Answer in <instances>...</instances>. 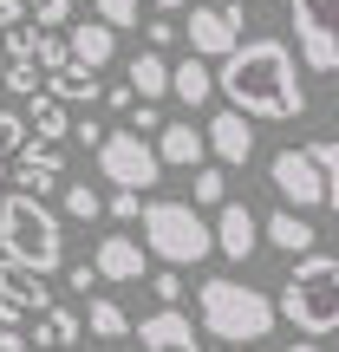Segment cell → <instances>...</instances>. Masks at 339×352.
Listing matches in <instances>:
<instances>
[{
    "label": "cell",
    "mask_w": 339,
    "mask_h": 352,
    "mask_svg": "<svg viewBox=\"0 0 339 352\" xmlns=\"http://www.w3.org/2000/svg\"><path fill=\"white\" fill-rule=\"evenodd\" d=\"M215 85H222L228 111H241L248 124H287V118L307 111L300 65H294L287 39H248L235 59H222Z\"/></svg>",
    "instance_id": "1"
},
{
    "label": "cell",
    "mask_w": 339,
    "mask_h": 352,
    "mask_svg": "<svg viewBox=\"0 0 339 352\" xmlns=\"http://www.w3.org/2000/svg\"><path fill=\"white\" fill-rule=\"evenodd\" d=\"M196 314H202V333L222 340L228 352L261 346L267 333L281 327V300H267L261 287H248V280H235V274L196 280Z\"/></svg>",
    "instance_id": "2"
},
{
    "label": "cell",
    "mask_w": 339,
    "mask_h": 352,
    "mask_svg": "<svg viewBox=\"0 0 339 352\" xmlns=\"http://www.w3.org/2000/svg\"><path fill=\"white\" fill-rule=\"evenodd\" d=\"M0 261H20V267H33V274H46V280L65 267L59 215L39 196H26V189H7V196H0Z\"/></svg>",
    "instance_id": "3"
},
{
    "label": "cell",
    "mask_w": 339,
    "mask_h": 352,
    "mask_svg": "<svg viewBox=\"0 0 339 352\" xmlns=\"http://www.w3.org/2000/svg\"><path fill=\"white\" fill-rule=\"evenodd\" d=\"M281 320H294L314 346L339 333V254H300L294 261L287 287H281Z\"/></svg>",
    "instance_id": "4"
},
{
    "label": "cell",
    "mask_w": 339,
    "mask_h": 352,
    "mask_svg": "<svg viewBox=\"0 0 339 352\" xmlns=\"http://www.w3.org/2000/svg\"><path fill=\"white\" fill-rule=\"evenodd\" d=\"M144 248H151V261L183 274L189 261L215 254V228L196 215V202H144Z\"/></svg>",
    "instance_id": "5"
},
{
    "label": "cell",
    "mask_w": 339,
    "mask_h": 352,
    "mask_svg": "<svg viewBox=\"0 0 339 352\" xmlns=\"http://www.w3.org/2000/svg\"><path fill=\"white\" fill-rule=\"evenodd\" d=\"M98 176L111 189H131V196H144V189L164 176V157L151 151V144L138 138V131H111L105 138V151H98Z\"/></svg>",
    "instance_id": "6"
},
{
    "label": "cell",
    "mask_w": 339,
    "mask_h": 352,
    "mask_svg": "<svg viewBox=\"0 0 339 352\" xmlns=\"http://www.w3.org/2000/svg\"><path fill=\"white\" fill-rule=\"evenodd\" d=\"M287 13L300 33V59L339 78V0H287Z\"/></svg>",
    "instance_id": "7"
},
{
    "label": "cell",
    "mask_w": 339,
    "mask_h": 352,
    "mask_svg": "<svg viewBox=\"0 0 339 352\" xmlns=\"http://www.w3.org/2000/svg\"><path fill=\"white\" fill-rule=\"evenodd\" d=\"M241 20H248L241 0H228V7H202V0H196L183 39H189L196 59H235V52H241Z\"/></svg>",
    "instance_id": "8"
},
{
    "label": "cell",
    "mask_w": 339,
    "mask_h": 352,
    "mask_svg": "<svg viewBox=\"0 0 339 352\" xmlns=\"http://www.w3.org/2000/svg\"><path fill=\"white\" fill-rule=\"evenodd\" d=\"M267 176H274V189L287 196V209H333L327 170L314 164V151H274L267 157Z\"/></svg>",
    "instance_id": "9"
},
{
    "label": "cell",
    "mask_w": 339,
    "mask_h": 352,
    "mask_svg": "<svg viewBox=\"0 0 339 352\" xmlns=\"http://www.w3.org/2000/svg\"><path fill=\"white\" fill-rule=\"evenodd\" d=\"M52 280L46 274H33V267H20V261H0V327L7 333H20V320L26 314H52Z\"/></svg>",
    "instance_id": "10"
},
{
    "label": "cell",
    "mask_w": 339,
    "mask_h": 352,
    "mask_svg": "<svg viewBox=\"0 0 339 352\" xmlns=\"http://www.w3.org/2000/svg\"><path fill=\"white\" fill-rule=\"evenodd\" d=\"M13 189H26V196L46 202L52 189H65V157L52 151V144H39V138H33V144L20 151V164H13Z\"/></svg>",
    "instance_id": "11"
},
{
    "label": "cell",
    "mask_w": 339,
    "mask_h": 352,
    "mask_svg": "<svg viewBox=\"0 0 339 352\" xmlns=\"http://www.w3.org/2000/svg\"><path fill=\"white\" fill-rule=\"evenodd\" d=\"M138 340H144V352H202L196 320L176 314V307H157V314H144V320H138Z\"/></svg>",
    "instance_id": "12"
},
{
    "label": "cell",
    "mask_w": 339,
    "mask_h": 352,
    "mask_svg": "<svg viewBox=\"0 0 339 352\" xmlns=\"http://www.w3.org/2000/svg\"><path fill=\"white\" fill-rule=\"evenodd\" d=\"M261 222L248 215V202H228V209H215V254L222 261H248L254 248H261Z\"/></svg>",
    "instance_id": "13"
},
{
    "label": "cell",
    "mask_w": 339,
    "mask_h": 352,
    "mask_svg": "<svg viewBox=\"0 0 339 352\" xmlns=\"http://www.w3.org/2000/svg\"><path fill=\"white\" fill-rule=\"evenodd\" d=\"M202 138H209V157H222V164H248L254 157V124L241 111H209V124H202Z\"/></svg>",
    "instance_id": "14"
},
{
    "label": "cell",
    "mask_w": 339,
    "mask_h": 352,
    "mask_svg": "<svg viewBox=\"0 0 339 352\" xmlns=\"http://www.w3.org/2000/svg\"><path fill=\"white\" fill-rule=\"evenodd\" d=\"M144 241H131V235H105L98 241V254H91V267H98V280H144Z\"/></svg>",
    "instance_id": "15"
},
{
    "label": "cell",
    "mask_w": 339,
    "mask_h": 352,
    "mask_svg": "<svg viewBox=\"0 0 339 352\" xmlns=\"http://www.w3.org/2000/svg\"><path fill=\"white\" fill-rule=\"evenodd\" d=\"M65 46H72V65H85V72H105L118 52V33L105 20H78L72 33H65Z\"/></svg>",
    "instance_id": "16"
},
{
    "label": "cell",
    "mask_w": 339,
    "mask_h": 352,
    "mask_svg": "<svg viewBox=\"0 0 339 352\" xmlns=\"http://www.w3.org/2000/svg\"><path fill=\"white\" fill-rule=\"evenodd\" d=\"M261 235L274 241L281 254H294V261H300V254H320V248H314V215H300V209H274V215L261 222Z\"/></svg>",
    "instance_id": "17"
},
{
    "label": "cell",
    "mask_w": 339,
    "mask_h": 352,
    "mask_svg": "<svg viewBox=\"0 0 339 352\" xmlns=\"http://www.w3.org/2000/svg\"><path fill=\"white\" fill-rule=\"evenodd\" d=\"M124 85L138 91L144 104H157V98L176 91V65H164V52H131V78H124Z\"/></svg>",
    "instance_id": "18"
},
{
    "label": "cell",
    "mask_w": 339,
    "mask_h": 352,
    "mask_svg": "<svg viewBox=\"0 0 339 352\" xmlns=\"http://www.w3.org/2000/svg\"><path fill=\"white\" fill-rule=\"evenodd\" d=\"M78 333H85V314H72V307H52V314L33 320V352H72Z\"/></svg>",
    "instance_id": "19"
},
{
    "label": "cell",
    "mask_w": 339,
    "mask_h": 352,
    "mask_svg": "<svg viewBox=\"0 0 339 352\" xmlns=\"http://www.w3.org/2000/svg\"><path fill=\"white\" fill-rule=\"evenodd\" d=\"M157 157L176 164V170H196L202 157H209V138H202L196 124H183V118H176V124H164V138H157Z\"/></svg>",
    "instance_id": "20"
},
{
    "label": "cell",
    "mask_w": 339,
    "mask_h": 352,
    "mask_svg": "<svg viewBox=\"0 0 339 352\" xmlns=\"http://www.w3.org/2000/svg\"><path fill=\"white\" fill-rule=\"evenodd\" d=\"M26 118H33V138H39V144H52V151H59V144L78 131V124H72V111H65L52 91H39V98L26 104Z\"/></svg>",
    "instance_id": "21"
},
{
    "label": "cell",
    "mask_w": 339,
    "mask_h": 352,
    "mask_svg": "<svg viewBox=\"0 0 339 352\" xmlns=\"http://www.w3.org/2000/svg\"><path fill=\"white\" fill-rule=\"evenodd\" d=\"M46 91H52L59 104H105L98 72H85V65H65V72H52V78H46Z\"/></svg>",
    "instance_id": "22"
},
{
    "label": "cell",
    "mask_w": 339,
    "mask_h": 352,
    "mask_svg": "<svg viewBox=\"0 0 339 352\" xmlns=\"http://www.w3.org/2000/svg\"><path fill=\"white\" fill-rule=\"evenodd\" d=\"M209 91H222V85H215V72L189 52V59L176 65V91H170V98H176V104H209Z\"/></svg>",
    "instance_id": "23"
},
{
    "label": "cell",
    "mask_w": 339,
    "mask_h": 352,
    "mask_svg": "<svg viewBox=\"0 0 339 352\" xmlns=\"http://www.w3.org/2000/svg\"><path fill=\"white\" fill-rule=\"evenodd\" d=\"M85 333H91V340H124V333H138V320H131L118 300H105V294H98V300L85 307Z\"/></svg>",
    "instance_id": "24"
},
{
    "label": "cell",
    "mask_w": 339,
    "mask_h": 352,
    "mask_svg": "<svg viewBox=\"0 0 339 352\" xmlns=\"http://www.w3.org/2000/svg\"><path fill=\"white\" fill-rule=\"evenodd\" d=\"M59 202H65V215H72V222H98V215H105V196H98L91 183H65Z\"/></svg>",
    "instance_id": "25"
},
{
    "label": "cell",
    "mask_w": 339,
    "mask_h": 352,
    "mask_svg": "<svg viewBox=\"0 0 339 352\" xmlns=\"http://www.w3.org/2000/svg\"><path fill=\"white\" fill-rule=\"evenodd\" d=\"M91 20H105L111 33H124V26L144 20V0H91Z\"/></svg>",
    "instance_id": "26"
},
{
    "label": "cell",
    "mask_w": 339,
    "mask_h": 352,
    "mask_svg": "<svg viewBox=\"0 0 339 352\" xmlns=\"http://www.w3.org/2000/svg\"><path fill=\"white\" fill-rule=\"evenodd\" d=\"M33 144V118L26 111H0V157H20Z\"/></svg>",
    "instance_id": "27"
},
{
    "label": "cell",
    "mask_w": 339,
    "mask_h": 352,
    "mask_svg": "<svg viewBox=\"0 0 339 352\" xmlns=\"http://www.w3.org/2000/svg\"><path fill=\"white\" fill-rule=\"evenodd\" d=\"M39 26H13V33H0V46H7V65H20V59H39Z\"/></svg>",
    "instance_id": "28"
},
{
    "label": "cell",
    "mask_w": 339,
    "mask_h": 352,
    "mask_svg": "<svg viewBox=\"0 0 339 352\" xmlns=\"http://www.w3.org/2000/svg\"><path fill=\"white\" fill-rule=\"evenodd\" d=\"M0 85H7L13 98H26V104H33V98H39V65H33V59L7 65V72H0Z\"/></svg>",
    "instance_id": "29"
},
{
    "label": "cell",
    "mask_w": 339,
    "mask_h": 352,
    "mask_svg": "<svg viewBox=\"0 0 339 352\" xmlns=\"http://www.w3.org/2000/svg\"><path fill=\"white\" fill-rule=\"evenodd\" d=\"M26 13H33V26H39V33H52V26H65V20H72V0H26Z\"/></svg>",
    "instance_id": "30"
},
{
    "label": "cell",
    "mask_w": 339,
    "mask_h": 352,
    "mask_svg": "<svg viewBox=\"0 0 339 352\" xmlns=\"http://www.w3.org/2000/svg\"><path fill=\"white\" fill-rule=\"evenodd\" d=\"M314 151V164L327 170V189H333V209H339V138H320V144H307Z\"/></svg>",
    "instance_id": "31"
},
{
    "label": "cell",
    "mask_w": 339,
    "mask_h": 352,
    "mask_svg": "<svg viewBox=\"0 0 339 352\" xmlns=\"http://www.w3.org/2000/svg\"><path fill=\"white\" fill-rule=\"evenodd\" d=\"M196 202H209V209H228V176H222V170H196Z\"/></svg>",
    "instance_id": "32"
},
{
    "label": "cell",
    "mask_w": 339,
    "mask_h": 352,
    "mask_svg": "<svg viewBox=\"0 0 339 352\" xmlns=\"http://www.w3.org/2000/svg\"><path fill=\"white\" fill-rule=\"evenodd\" d=\"M105 215H118V222H144V196L118 189V196H105Z\"/></svg>",
    "instance_id": "33"
},
{
    "label": "cell",
    "mask_w": 339,
    "mask_h": 352,
    "mask_svg": "<svg viewBox=\"0 0 339 352\" xmlns=\"http://www.w3.org/2000/svg\"><path fill=\"white\" fill-rule=\"evenodd\" d=\"M151 287H157V300H164V307L183 300V274H176V267H157V280H151Z\"/></svg>",
    "instance_id": "34"
},
{
    "label": "cell",
    "mask_w": 339,
    "mask_h": 352,
    "mask_svg": "<svg viewBox=\"0 0 339 352\" xmlns=\"http://www.w3.org/2000/svg\"><path fill=\"white\" fill-rule=\"evenodd\" d=\"M138 104H144V98H138L131 85H105V111H124V118H131Z\"/></svg>",
    "instance_id": "35"
},
{
    "label": "cell",
    "mask_w": 339,
    "mask_h": 352,
    "mask_svg": "<svg viewBox=\"0 0 339 352\" xmlns=\"http://www.w3.org/2000/svg\"><path fill=\"white\" fill-rule=\"evenodd\" d=\"M131 131H157V138H164V111H157V104H138V111H131Z\"/></svg>",
    "instance_id": "36"
},
{
    "label": "cell",
    "mask_w": 339,
    "mask_h": 352,
    "mask_svg": "<svg viewBox=\"0 0 339 352\" xmlns=\"http://www.w3.org/2000/svg\"><path fill=\"white\" fill-rule=\"evenodd\" d=\"M72 138H78V144H85V151H91V157H98V151H105V138H111V131H105V124H98V118H85V124H78V131H72Z\"/></svg>",
    "instance_id": "37"
},
{
    "label": "cell",
    "mask_w": 339,
    "mask_h": 352,
    "mask_svg": "<svg viewBox=\"0 0 339 352\" xmlns=\"http://www.w3.org/2000/svg\"><path fill=\"white\" fill-rule=\"evenodd\" d=\"M65 280H72V294H91V280H98V267H91V261H78V267H72Z\"/></svg>",
    "instance_id": "38"
},
{
    "label": "cell",
    "mask_w": 339,
    "mask_h": 352,
    "mask_svg": "<svg viewBox=\"0 0 339 352\" xmlns=\"http://www.w3.org/2000/svg\"><path fill=\"white\" fill-rule=\"evenodd\" d=\"M170 39H176V26L164 20V13H157V20H151V46H170Z\"/></svg>",
    "instance_id": "39"
},
{
    "label": "cell",
    "mask_w": 339,
    "mask_h": 352,
    "mask_svg": "<svg viewBox=\"0 0 339 352\" xmlns=\"http://www.w3.org/2000/svg\"><path fill=\"white\" fill-rule=\"evenodd\" d=\"M0 352H33V340H20V333H7V327H0Z\"/></svg>",
    "instance_id": "40"
},
{
    "label": "cell",
    "mask_w": 339,
    "mask_h": 352,
    "mask_svg": "<svg viewBox=\"0 0 339 352\" xmlns=\"http://www.w3.org/2000/svg\"><path fill=\"white\" fill-rule=\"evenodd\" d=\"M151 7H164V13H176V7H196V0H151Z\"/></svg>",
    "instance_id": "41"
},
{
    "label": "cell",
    "mask_w": 339,
    "mask_h": 352,
    "mask_svg": "<svg viewBox=\"0 0 339 352\" xmlns=\"http://www.w3.org/2000/svg\"><path fill=\"white\" fill-rule=\"evenodd\" d=\"M287 352H320V346H314V340H294V346H287Z\"/></svg>",
    "instance_id": "42"
},
{
    "label": "cell",
    "mask_w": 339,
    "mask_h": 352,
    "mask_svg": "<svg viewBox=\"0 0 339 352\" xmlns=\"http://www.w3.org/2000/svg\"><path fill=\"white\" fill-rule=\"evenodd\" d=\"M202 7H228V0H202Z\"/></svg>",
    "instance_id": "43"
},
{
    "label": "cell",
    "mask_w": 339,
    "mask_h": 352,
    "mask_svg": "<svg viewBox=\"0 0 339 352\" xmlns=\"http://www.w3.org/2000/svg\"><path fill=\"white\" fill-rule=\"evenodd\" d=\"M0 98H7V85H0ZM0 111H7V104H0Z\"/></svg>",
    "instance_id": "44"
},
{
    "label": "cell",
    "mask_w": 339,
    "mask_h": 352,
    "mask_svg": "<svg viewBox=\"0 0 339 352\" xmlns=\"http://www.w3.org/2000/svg\"><path fill=\"white\" fill-rule=\"evenodd\" d=\"M0 176H7V170H0Z\"/></svg>",
    "instance_id": "45"
}]
</instances>
